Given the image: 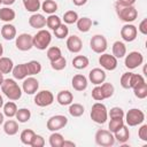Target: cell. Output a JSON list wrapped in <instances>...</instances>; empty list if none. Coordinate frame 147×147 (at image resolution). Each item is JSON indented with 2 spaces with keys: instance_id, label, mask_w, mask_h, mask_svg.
<instances>
[{
  "instance_id": "d4e9b609",
  "label": "cell",
  "mask_w": 147,
  "mask_h": 147,
  "mask_svg": "<svg viewBox=\"0 0 147 147\" xmlns=\"http://www.w3.org/2000/svg\"><path fill=\"white\" fill-rule=\"evenodd\" d=\"M88 64H90V60L85 55H77V56H75L72 59V67L75 69L82 70V69L87 68Z\"/></svg>"
},
{
  "instance_id": "74e56055",
  "label": "cell",
  "mask_w": 147,
  "mask_h": 147,
  "mask_svg": "<svg viewBox=\"0 0 147 147\" xmlns=\"http://www.w3.org/2000/svg\"><path fill=\"white\" fill-rule=\"evenodd\" d=\"M61 18L57 16V15H55V14H51L47 18H46V25H47V28L48 29H51V30H55L56 28H59L60 25H61Z\"/></svg>"
},
{
  "instance_id": "ac0fdd59",
  "label": "cell",
  "mask_w": 147,
  "mask_h": 147,
  "mask_svg": "<svg viewBox=\"0 0 147 147\" xmlns=\"http://www.w3.org/2000/svg\"><path fill=\"white\" fill-rule=\"evenodd\" d=\"M29 25L33 29L40 30L46 25V17L42 14L39 13H33L30 17H29Z\"/></svg>"
},
{
  "instance_id": "6da1fadb",
  "label": "cell",
  "mask_w": 147,
  "mask_h": 147,
  "mask_svg": "<svg viewBox=\"0 0 147 147\" xmlns=\"http://www.w3.org/2000/svg\"><path fill=\"white\" fill-rule=\"evenodd\" d=\"M0 87H1L2 93L9 100H11V101H16V100L21 99V96H22L23 91L18 86V84L16 83V80L13 79V78H6V79H3V82H2V84H1Z\"/></svg>"
},
{
  "instance_id": "f35d334b",
  "label": "cell",
  "mask_w": 147,
  "mask_h": 147,
  "mask_svg": "<svg viewBox=\"0 0 147 147\" xmlns=\"http://www.w3.org/2000/svg\"><path fill=\"white\" fill-rule=\"evenodd\" d=\"M51 67L55 71H61L67 67V59L63 55H61L59 59H56L54 61H51Z\"/></svg>"
},
{
  "instance_id": "4dcf8cb0",
  "label": "cell",
  "mask_w": 147,
  "mask_h": 147,
  "mask_svg": "<svg viewBox=\"0 0 147 147\" xmlns=\"http://www.w3.org/2000/svg\"><path fill=\"white\" fill-rule=\"evenodd\" d=\"M133 94L138 99H145L147 96V83L142 82L138 85H136L133 88Z\"/></svg>"
},
{
  "instance_id": "e575fe53",
  "label": "cell",
  "mask_w": 147,
  "mask_h": 147,
  "mask_svg": "<svg viewBox=\"0 0 147 147\" xmlns=\"http://www.w3.org/2000/svg\"><path fill=\"white\" fill-rule=\"evenodd\" d=\"M69 114L72 116V117H80L84 113H85V108L83 105L80 103H70L69 105V109H68Z\"/></svg>"
},
{
  "instance_id": "f907efd6",
  "label": "cell",
  "mask_w": 147,
  "mask_h": 147,
  "mask_svg": "<svg viewBox=\"0 0 147 147\" xmlns=\"http://www.w3.org/2000/svg\"><path fill=\"white\" fill-rule=\"evenodd\" d=\"M137 30H138L141 34H144V36L147 34V18H144V20L140 22V24H139V26H138Z\"/></svg>"
},
{
  "instance_id": "bcb514c9",
  "label": "cell",
  "mask_w": 147,
  "mask_h": 147,
  "mask_svg": "<svg viewBox=\"0 0 147 147\" xmlns=\"http://www.w3.org/2000/svg\"><path fill=\"white\" fill-rule=\"evenodd\" d=\"M124 110L121 107H113L108 111V117L110 118H124Z\"/></svg>"
},
{
  "instance_id": "ee69618b",
  "label": "cell",
  "mask_w": 147,
  "mask_h": 147,
  "mask_svg": "<svg viewBox=\"0 0 147 147\" xmlns=\"http://www.w3.org/2000/svg\"><path fill=\"white\" fill-rule=\"evenodd\" d=\"M132 75L133 72H124L122 76H121V79H119V83H121V86L123 88H131V84H132Z\"/></svg>"
},
{
  "instance_id": "9c48e42d",
  "label": "cell",
  "mask_w": 147,
  "mask_h": 147,
  "mask_svg": "<svg viewBox=\"0 0 147 147\" xmlns=\"http://www.w3.org/2000/svg\"><path fill=\"white\" fill-rule=\"evenodd\" d=\"M30 33H21L15 38V46L18 51L26 52L33 47V40Z\"/></svg>"
},
{
  "instance_id": "7c38bea8",
  "label": "cell",
  "mask_w": 147,
  "mask_h": 147,
  "mask_svg": "<svg viewBox=\"0 0 147 147\" xmlns=\"http://www.w3.org/2000/svg\"><path fill=\"white\" fill-rule=\"evenodd\" d=\"M99 64L102 67L103 70H109L113 71L117 68V59L113 55V54H108V53H102L99 56Z\"/></svg>"
},
{
  "instance_id": "94428289",
  "label": "cell",
  "mask_w": 147,
  "mask_h": 147,
  "mask_svg": "<svg viewBox=\"0 0 147 147\" xmlns=\"http://www.w3.org/2000/svg\"><path fill=\"white\" fill-rule=\"evenodd\" d=\"M1 3H2V2H1V0H0V6H1Z\"/></svg>"
},
{
  "instance_id": "4fadbf2b",
  "label": "cell",
  "mask_w": 147,
  "mask_h": 147,
  "mask_svg": "<svg viewBox=\"0 0 147 147\" xmlns=\"http://www.w3.org/2000/svg\"><path fill=\"white\" fill-rule=\"evenodd\" d=\"M137 34H138V30H137V26L131 24V23H126L122 26L121 29V37L124 41H127V42H131L133 40H136L137 38Z\"/></svg>"
},
{
  "instance_id": "603a6c76",
  "label": "cell",
  "mask_w": 147,
  "mask_h": 147,
  "mask_svg": "<svg viewBox=\"0 0 147 147\" xmlns=\"http://www.w3.org/2000/svg\"><path fill=\"white\" fill-rule=\"evenodd\" d=\"M15 10L11 9L10 7L6 6V7H2L0 8V20L2 22H6V23H10L11 21L15 20Z\"/></svg>"
},
{
  "instance_id": "b9f144b4",
  "label": "cell",
  "mask_w": 147,
  "mask_h": 147,
  "mask_svg": "<svg viewBox=\"0 0 147 147\" xmlns=\"http://www.w3.org/2000/svg\"><path fill=\"white\" fill-rule=\"evenodd\" d=\"M54 36L57 38V39H64L68 37L69 34V28L67 26V24H63L61 23V25L59 28H56L54 31Z\"/></svg>"
},
{
  "instance_id": "f546056e",
  "label": "cell",
  "mask_w": 147,
  "mask_h": 147,
  "mask_svg": "<svg viewBox=\"0 0 147 147\" xmlns=\"http://www.w3.org/2000/svg\"><path fill=\"white\" fill-rule=\"evenodd\" d=\"M34 136H36V133H34L33 130H31V129H25V130H23V131L21 132L20 139H21L22 144H24V145H26V146H31V142H32Z\"/></svg>"
},
{
  "instance_id": "9f6ffc18",
  "label": "cell",
  "mask_w": 147,
  "mask_h": 147,
  "mask_svg": "<svg viewBox=\"0 0 147 147\" xmlns=\"http://www.w3.org/2000/svg\"><path fill=\"white\" fill-rule=\"evenodd\" d=\"M3 121H5V115L0 111V125H2V124H3Z\"/></svg>"
},
{
  "instance_id": "680465c9",
  "label": "cell",
  "mask_w": 147,
  "mask_h": 147,
  "mask_svg": "<svg viewBox=\"0 0 147 147\" xmlns=\"http://www.w3.org/2000/svg\"><path fill=\"white\" fill-rule=\"evenodd\" d=\"M2 54H3V46H2V44L0 42V56H2Z\"/></svg>"
},
{
  "instance_id": "30bf717a",
  "label": "cell",
  "mask_w": 147,
  "mask_h": 147,
  "mask_svg": "<svg viewBox=\"0 0 147 147\" xmlns=\"http://www.w3.org/2000/svg\"><path fill=\"white\" fill-rule=\"evenodd\" d=\"M142 62H144V55L140 52L133 51V52H130L127 55H125L124 64L130 70H133V69L138 68L139 65L142 64Z\"/></svg>"
},
{
  "instance_id": "db71d44e",
  "label": "cell",
  "mask_w": 147,
  "mask_h": 147,
  "mask_svg": "<svg viewBox=\"0 0 147 147\" xmlns=\"http://www.w3.org/2000/svg\"><path fill=\"white\" fill-rule=\"evenodd\" d=\"M86 2H87V0H72V3H74L75 6H78V7L84 6Z\"/></svg>"
},
{
  "instance_id": "60d3db41",
  "label": "cell",
  "mask_w": 147,
  "mask_h": 147,
  "mask_svg": "<svg viewBox=\"0 0 147 147\" xmlns=\"http://www.w3.org/2000/svg\"><path fill=\"white\" fill-rule=\"evenodd\" d=\"M78 18L79 17H78L77 11H75V10H68V11H65L63 14V18L62 20L64 21V24H74V23L77 22Z\"/></svg>"
},
{
  "instance_id": "ab89813d",
  "label": "cell",
  "mask_w": 147,
  "mask_h": 147,
  "mask_svg": "<svg viewBox=\"0 0 147 147\" xmlns=\"http://www.w3.org/2000/svg\"><path fill=\"white\" fill-rule=\"evenodd\" d=\"M101 90H102V93H103V98L105 99H109L114 95V92H115V87L111 83H102L100 85Z\"/></svg>"
},
{
  "instance_id": "9a60e30c",
  "label": "cell",
  "mask_w": 147,
  "mask_h": 147,
  "mask_svg": "<svg viewBox=\"0 0 147 147\" xmlns=\"http://www.w3.org/2000/svg\"><path fill=\"white\" fill-rule=\"evenodd\" d=\"M106 71L101 68H94L88 72V79L94 85H101L106 80Z\"/></svg>"
},
{
  "instance_id": "d590c367",
  "label": "cell",
  "mask_w": 147,
  "mask_h": 147,
  "mask_svg": "<svg viewBox=\"0 0 147 147\" xmlns=\"http://www.w3.org/2000/svg\"><path fill=\"white\" fill-rule=\"evenodd\" d=\"M44 13L51 15V14H55V11L57 10V3L54 1V0H45L42 3H41V7Z\"/></svg>"
},
{
  "instance_id": "4316f807",
  "label": "cell",
  "mask_w": 147,
  "mask_h": 147,
  "mask_svg": "<svg viewBox=\"0 0 147 147\" xmlns=\"http://www.w3.org/2000/svg\"><path fill=\"white\" fill-rule=\"evenodd\" d=\"M76 24H77L78 31L85 33V32H88V31L91 30V28H92V20H91L90 17L84 16V17L78 18L77 22H76Z\"/></svg>"
},
{
  "instance_id": "5bb4252c",
  "label": "cell",
  "mask_w": 147,
  "mask_h": 147,
  "mask_svg": "<svg viewBox=\"0 0 147 147\" xmlns=\"http://www.w3.org/2000/svg\"><path fill=\"white\" fill-rule=\"evenodd\" d=\"M39 88V82L32 77V76H29L26 78L23 79V84H22V91L29 95H32L34 93H37Z\"/></svg>"
},
{
  "instance_id": "8fae6325",
  "label": "cell",
  "mask_w": 147,
  "mask_h": 147,
  "mask_svg": "<svg viewBox=\"0 0 147 147\" xmlns=\"http://www.w3.org/2000/svg\"><path fill=\"white\" fill-rule=\"evenodd\" d=\"M67 124H68V118L64 115H54L48 118V121L46 123V127L49 131L55 132V131L63 129Z\"/></svg>"
},
{
  "instance_id": "8d00e7d4",
  "label": "cell",
  "mask_w": 147,
  "mask_h": 147,
  "mask_svg": "<svg viewBox=\"0 0 147 147\" xmlns=\"http://www.w3.org/2000/svg\"><path fill=\"white\" fill-rule=\"evenodd\" d=\"M16 111H17V106L14 101H8L7 103H3V115L11 118L16 115Z\"/></svg>"
},
{
  "instance_id": "3957f363",
  "label": "cell",
  "mask_w": 147,
  "mask_h": 147,
  "mask_svg": "<svg viewBox=\"0 0 147 147\" xmlns=\"http://www.w3.org/2000/svg\"><path fill=\"white\" fill-rule=\"evenodd\" d=\"M90 116H91V119L93 122H95L98 124H105L108 119L107 107L102 102H95L91 108Z\"/></svg>"
},
{
  "instance_id": "6f0895ef",
  "label": "cell",
  "mask_w": 147,
  "mask_h": 147,
  "mask_svg": "<svg viewBox=\"0 0 147 147\" xmlns=\"http://www.w3.org/2000/svg\"><path fill=\"white\" fill-rule=\"evenodd\" d=\"M3 107V98H2V95L0 94V108H2Z\"/></svg>"
},
{
  "instance_id": "836d02e7",
  "label": "cell",
  "mask_w": 147,
  "mask_h": 147,
  "mask_svg": "<svg viewBox=\"0 0 147 147\" xmlns=\"http://www.w3.org/2000/svg\"><path fill=\"white\" fill-rule=\"evenodd\" d=\"M63 141H64L63 136L61 133H59L57 131L53 132L49 136V139H48V142H49V146L51 147H62Z\"/></svg>"
},
{
  "instance_id": "52a82bcc",
  "label": "cell",
  "mask_w": 147,
  "mask_h": 147,
  "mask_svg": "<svg viewBox=\"0 0 147 147\" xmlns=\"http://www.w3.org/2000/svg\"><path fill=\"white\" fill-rule=\"evenodd\" d=\"M90 47L96 54L105 53L106 49H107V47H108L106 37L102 36V34H94L91 38V40H90Z\"/></svg>"
},
{
  "instance_id": "f5cc1de1",
  "label": "cell",
  "mask_w": 147,
  "mask_h": 147,
  "mask_svg": "<svg viewBox=\"0 0 147 147\" xmlns=\"http://www.w3.org/2000/svg\"><path fill=\"white\" fill-rule=\"evenodd\" d=\"M76 144L74 141H69V140H64L62 144V147H75Z\"/></svg>"
},
{
  "instance_id": "d6a6232c",
  "label": "cell",
  "mask_w": 147,
  "mask_h": 147,
  "mask_svg": "<svg viewBox=\"0 0 147 147\" xmlns=\"http://www.w3.org/2000/svg\"><path fill=\"white\" fill-rule=\"evenodd\" d=\"M26 69H28V75L29 76H34V75H38L41 71V64H40L39 61L32 60V61L26 62Z\"/></svg>"
},
{
  "instance_id": "cb8c5ba5",
  "label": "cell",
  "mask_w": 147,
  "mask_h": 147,
  "mask_svg": "<svg viewBox=\"0 0 147 147\" xmlns=\"http://www.w3.org/2000/svg\"><path fill=\"white\" fill-rule=\"evenodd\" d=\"M114 137H115V140H117L119 144H125L129 139H130V131H129V127L124 124L118 131H116L114 133Z\"/></svg>"
},
{
  "instance_id": "277c9868",
  "label": "cell",
  "mask_w": 147,
  "mask_h": 147,
  "mask_svg": "<svg viewBox=\"0 0 147 147\" xmlns=\"http://www.w3.org/2000/svg\"><path fill=\"white\" fill-rule=\"evenodd\" d=\"M33 47H36L39 51H45L46 48H48L51 41H52V34L48 30H44L40 29L33 37Z\"/></svg>"
},
{
  "instance_id": "f1b7e54d",
  "label": "cell",
  "mask_w": 147,
  "mask_h": 147,
  "mask_svg": "<svg viewBox=\"0 0 147 147\" xmlns=\"http://www.w3.org/2000/svg\"><path fill=\"white\" fill-rule=\"evenodd\" d=\"M23 1V6L25 8L26 11L29 13H37L40 7H41V3H40V0H22Z\"/></svg>"
},
{
  "instance_id": "8992f818",
  "label": "cell",
  "mask_w": 147,
  "mask_h": 147,
  "mask_svg": "<svg viewBox=\"0 0 147 147\" xmlns=\"http://www.w3.org/2000/svg\"><path fill=\"white\" fill-rule=\"evenodd\" d=\"M125 123L127 124V126H137L144 123L145 121V114L142 110L138 109V108H132L130 109L125 115Z\"/></svg>"
},
{
  "instance_id": "c3c4849f",
  "label": "cell",
  "mask_w": 147,
  "mask_h": 147,
  "mask_svg": "<svg viewBox=\"0 0 147 147\" xmlns=\"http://www.w3.org/2000/svg\"><path fill=\"white\" fill-rule=\"evenodd\" d=\"M45 146V139L40 134H36L32 142H31V147H44Z\"/></svg>"
},
{
  "instance_id": "f6af8a7d",
  "label": "cell",
  "mask_w": 147,
  "mask_h": 147,
  "mask_svg": "<svg viewBox=\"0 0 147 147\" xmlns=\"http://www.w3.org/2000/svg\"><path fill=\"white\" fill-rule=\"evenodd\" d=\"M46 54H47V59L49 61H54V60L59 59L62 55V52H61V49L57 46H52V47H49L47 49V53Z\"/></svg>"
},
{
  "instance_id": "d6986e66",
  "label": "cell",
  "mask_w": 147,
  "mask_h": 147,
  "mask_svg": "<svg viewBox=\"0 0 147 147\" xmlns=\"http://www.w3.org/2000/svg\"><path fill=\"white\" fill-rule=\"evenodd\" d=\"M1 36L5 40H13L16 38V28L10 24V23H6L1 26Z\"/></svg>"
},
{
  "instance_id": "7402d4cb",
  "label": "cell",
  "mask_w": 147,
  "mask_h": 147,
  "mask_svg": "<svg viewBox=\"0 0 147 147\" xmlns=\"http://www.w3.org/2000/svg\"><path fill=\"white\" fill-rule=\"evenodd\" d=\"M113 55L116 57V59H122L126 55V46L123 41H115L113 44Z\"/></svg>"
},
{
  "instance_id": "7dc6e473",
  "label": "cell",
  "mask_w": 147,
  "mask_h": 147,
  "mask_svg": "<svg viewBox=\"0 0 147 147\" xmlns=\"http://www.w3.org/2000/svg\"><path fill=\"white\" fill-rule=\"evenodd\" d=\"M92 98L95 101H102V100H105L103 93H102V90H101L100 85H95V87L92 90Z\"/></svg>"
},
{
  "instance_id": "681fc988",
  "label": "cell",
  "mask_w": 147,
  "mask_h": 147,
  "mask_svg": "<svg viewBox=\"0 0 147 147\" xmlns=\"http://www.w3.org/2000/svg\"><path fill=\"white\" fill-rule=\"evenodd\" d=\"M138 136L142 141H147V124H142L138 130Z\"/></svg>"
},
{
  "instance_id": "ffe728a7",
  "label": "cell",
  "mask_w": 147,
  "mask_h": 147,
  "mask_svg": "<svg viewBox=\"0 0 147 147\" xmlns=\"http://www.w3.org/2000/svg\"><path fill=\"white\" fill-rule=\"evenodd\" d=\"M11 74H13L14 79H17V80H23L24 78L29 77L28 69H26V63H21V64L14 65V68L11 70Z\"/></svg>"
},
{
  "instance_id": "44dd1931",
  "label": "cell",
  "mask_w": 147,
  "mask_h": 147,
  "mask_svg": "<svg viewBox=\"0 0 147 147\" xmlns=\"http://www.w3.org/2000/svg\"><path fill=\"white\" fill-rule=\"evenodd\" d=\"M56 101L59 102V105L61 106H69L72 101H74V95L70 91L68 90H63L60 91L56 95Z\"/></svg>"
},
{
  "instance_id": "83f0119b",
  "label": "cell",
  "mask_w": 147,
  "mask_h": 147,
  "mask_svg": "<svg viewBox=\"0 0 147 147\" xmlns=\"http://www.w3.org/2000/svg\"><path fill=\"white\" fill-rule=\"evenodd\" d=\"M3 131L7 136H15L18 132V123L14 119H8L3 124Z\"/></svg>"
},
{
  "instance_id": "7a4b0ae2",
  "label": "cell",
  "mask_w": 147,
  "mask_h": 147,
  "mask_svg": "<svg viewBox=\"0 0 147 147\" xmlns=\"http://www.w3.org/2000/svg\"><path fill=\"white\" fill-rule=\"evenodd\" d=\"M115 10L118 18L125 23H131L138 17V10L134 6H119L115 3Z\"/></svg>"
},
{
  "instance_id": "e0dca14e",
  "label": "cell",
  "mask_w": 147,
  "mask_h": 147,
  "mask_svg": "<svg viewBox=\"0 0 147 147\" xmlns=\"http://www.w3.org/2000/svg\"><path fill=\"white\" fill-rule=\"evenodd\" d=\"M67 48L71 53H79L82 51V48H83L82 39L76 34H72V36L68 37V39H67Z\"/></svg>"
},
{
  "instance_id": "11a10c76",
  "label": "cell",
  "mask_w": 147,
  "mask_h": 147,
  "mask_svg": "<svg viewBox=\"0 0 147 147\" xmlns=\"http://www.w3.org/2000/svg\"><path fill=\"white\" fill-rule=\"evenodd\" d=\"M1 2H2L5 6H11V5L15 2V0H1Z\"/></svg>"
},
{
  "instance_id": "1f68e13d",
  "label": "cell",
  "mask_w": 147,
  "mask_h": 147,
  "mask_svg": "<svg viewBox=\"0 0 147 147\" xmlns=\"http://www.w3.org/2000/svg\"><path fill=\"white\" fill-rule=\"evenodd\" d=\"M15 117L18 123H26L31 118V111L28 108H20V109H17Z\"/></svg>"
},
{
  "instance_id": "816d5d0a",
  "label": "cell",
  "mask_w": 147,
  "mask_h": 147,
  "mask_svg": "<svg viewBox=\"0 0 147 147\" xmlns=\"http://www.w3.org/2000/svg\"><path fill=\"white\" fill-rule=\"evenodd\" d=\"M137 0H117L116 3L119 6H133Z\"/></svg>"
},
{
  "instance_id": "484cf974",
  "label": "cell",
  "mask_w": 147,
  "mask_h": 147,
  "mask_svg": "<svg viewBox=\"0 0 147 147\" xmlns=\"http://www.w3.org/2000/svg\"><path fill=\"white\" fill-rule=\"evenodd\" d=\"M14 68V62L11 59L6 57V56H0V72L6 75L11 72Z\"/></svg>"
},
{
  "instance_id": "7bdbcfd3",
  "label": "cell",
  "mask_w": 147,
  "mask_h": 147,
  "mask_svg": "<svg viewBox=\"0 0 147 147\" xmlns=\"http://www.w3.org/2000/svg\"><path fill=\"white\" fill-rule=\"evenodd\" d=\"M124 125V119L123 118H110V122L108 124V129L110 132L115 133L116 131H118L122 126Z\"/></svg>"
},
{
  "instance_id": "91938a15",
  "label": "cell",
  "mask_w": 147,
  "mask_h": 147,
  "mask_svg": "<svg viewBox=\"0 0 147 147\" xmlns=\"http://www.w3.org/2000/svg\"><path fill=\"white\" fill-rule=\"evenodd\" d=\"M3 79H5V78H3V74L0 72V86H1V84H2V82H3Z\"/></svg>"
},
{
  "instance_id": "5b68a950",
  "label": "cell",
  "mask_w": 147,
  "mask_h": 147,
  "mask_svg": "<svg viewBox=\"0 0 147 147\" xmlns=\"http://www.w3.org/2000/svg\"><path fill=\"white\" fill-rule=\"evenodd\" d=\"M95 139V144L98 146H102V147H110L115 144V137L114 133L110 132L109 130H105V129H100L95 132L94 136Z\"/></svg>"
},
{
  "instance_id": "2e32d148",
  "label": "cell",
  "mask_w": 147,
  "mask_h": 147,
  "mask_svg": "<svg viewBox=\"0 0 147 147\" xmlns=\"http://www.w3.org/2000/svg\"><path fill=\"white\" fill-rule=\"evenodd\" d=\"M71 85L74 87L75 91H78V92H83L87 88V85H88V80L87 78L82 75V74H77L72 77L71 79Z\"/></svg>"
},
{
  "instance_id": "ba28073f",
  "label": "cell",
  "mask_w": 147,
  "mask_h": 147,
  "mask_svg": "<svg viewBox=\"0 0 147 147\" xmlns=\"http://www.w3.org/2000/svg\"><path fill=\"white\" fill-rule=\"evenodd\" d=\"M33 101L38 107H48L54 102V95L51 91L42 90L36 93Z\"/></svg>"
}]
</instances>
